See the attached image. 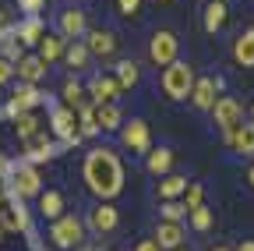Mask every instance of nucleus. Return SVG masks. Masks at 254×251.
I'll use <instances>...</instances> for the list:
<instances>
[{
  "instance_id": "nucleus-14",
  "label": "nucleus",
  "mask_w": 254,
  "mask_h": 251,
  "mask_svg": "<svg viewBox=\"0 0 254 251\" xmlns=\"http://www.w3.org/2000/svg\"><path fill=\"white\" fill-rule=\"evenodd\" d=\"M85 50H88L92 57H113L117 36L110 32V28H92V32H85Z\"/></svg>"
},
{
  "instance_id": "nucleus-26",
  "label": "nucleus",
  "mask_w": 254,
  "mask_h": 251,
  "mask_svg": "<svg viewBox=\"0 0 254 251\" xmlns=\"http://www.w3.org/2000/svg\"><path fill=\"white\" fill-rule=\"evenodd\" d=\"M88 60H92V53L85 50V43H81V39H71L67 46H64V64H67V68L85 71V68H88Z\"/></svg>"
},
{
  "instance_id": "nucleus-11",
  "label": "nucleus",
  "mask_w": 254,
  "mask_h": 251,
  "mask_svg": "<svg viewBox=\"0 0 254 251\" xmlns=\"http://www.w3.org/2000/svg\"><path fill=\"white\" fill-rule=\"evenodd\" d=\"M50 124H53V131H57V138H60V142H67V145H74V142H78V117H74V110L57 106V110H53V117H50Z\"/></svg>"
},
{
  "instance_id": "nucleus-35",
  "label": "nucleus",
  "mask_w": 254,
  "mask_h": 251,
  "mask_svg": "<svg viewBox=\"0 0 254 251\" xmlns=\"http://www.w3.org/2000/svg\"><path fill=\"white\" fill-rule=\"evenodd\" d=\"M190 223H194V230H208V227H212V212H208L205 205L190 209Z\"/></svg>"
},
{
  "instance_id": "nucleus-10",
  "label": "nucleus",
  "mask_w": 254,
  "mask_h": 251,
  "mask_svg": "<svg viewBox=\"0 0 254 251\" xmlns=\"http://www.w3.org/2000/svg\"><path fill=\"white\" fill-rule=\"evenodd\" d=\"M39 99H43V92H39L36 85H25V82H21V85L14 88V96L7 99V117L14 120V117H21V113H32V106H36Z\"/></svg>"
},
{
  "instance_id": "nucleus-28",
  "label": "nucleus",
  "mask_w": 254,
  "mask_h": 251,
  "mask_svg": "<svg viewBox=\"0 0 254 251\" xmlns=\"http://www.w3.org/2000/svg\"><path fill=\"white\" fill-rule=\"evenodd\" d=\"M117 85H120V92L124 88H134L138 85V78H141V68L134 64V60H120V64H117Z\"/></svg>"
},
{
  "instance_id": "nucleus-39",
  "label": "nucleus",
  "mask_w": 254,
  "mask_h": 251,
  "mask_svg": "<svg viewBox=\"0 0 254 251\" xmlns=\"http://www.w3.org/2000/svg\"><path fill=\"white\" fill-rule=\"evenodd\" d=\"M134 251H159V244L152 241V237H145V241H138V248Z\"/></svg>"
},
{
  "instance_id": "nucleus-13",
  "label": "nucleus",
  "mask_w": 254,
  "mask_h": 251,
  "mask_svg": "<svg viewBox=\"0 0 254 251\" xmlns=\"http://www.w3.org/2000/svg\"><path fill=\"white\" fill-rule=\"evenodd\" d=\"M184 227L180 223H170V219H159V227H155V244H159V251H177V248H184Z\"/></svg>"
},
{
  "instance_id": "nucleus-24",
  "label": "nucleus",
  "mask_w": 254,
  "mask_h": 251,
  "mask_svg": "<svg viewBox=\"0 0 254 251\" xmlns=\"http://www.w3.org/2000/svg\"><path fill=\"white\" fill-rule=\"evenodd\" d=\"M226 11H230L226 0H208V4H205V18H201V21H205V32L215 36L219 28L226 25Z\"/></svg>"
},
{
  "instance_id": "nucleus-43",
  "label": "nucleus",
  "mask_w": 254,
  "mask_h": 251,
  "mask_svg": "<svg viewBox=\"0 0 254 251\" xmlns=\"http://www.w3.org/2000/svg\"><path fill=\"white\" fill-rule=\"evenodd\" d=\"M247 184H251V187H254V167H251V170H247Z\"/></svg>"
},
{
  "instance_id": "nucleus-1",
  "label": "nucleus",
  "mask_w": 254,
  "mask_h": 251,
  "mask_svg": "<svg viewBox=\"0 0 254 251\" xmlns=\"http://www.w3.org/2000/svg\"><path fill=\"white\" fill-rule=\"evenodd\" d=\"M81 173H85L88 191L99 195L103 202H110V198H117L124 191V163H120V156L113 149H106V145L103 149H92L85 156Z\"/></svg>"
},
{
  "instance_id": "nucleus-47",
  "label": "nucleus",
  "mask_w": 254,
  "mask_h": 251,
  "mask_svg": "<svg viewBox=\"0 0 254 251\" xmlns=\"http://www.w3.org/2000/svg\"><path fill=\"white\" fill-rule=\"evenodd\" d=\"M0 241H4V227H0Z\"/></svg>"
},
{
  "instance_id": "nucleus-34",
  "label": "nucleus",
  "mask_w": 254,
  "mask_h": 251,
  "mask_svg": "<svg viewBox=\"0 0 254 251\" xmlns=\"http://www.w3.org/2000/svg\"><path fill=\"white\" fill-rule=\"evenodd\" d=\"M163 219H170V223H180V219L187 216V205H180V202H163Z\"/></svg>"
},
{
  "instance_id": "nucleus-4",
  "label": "nucleus",
  "mask_w": 254,
  "mask_h": 251,
  "mask_svg": "<svg viewBox=\"0 0 254 251\" xmlns=\"http://www.w3.org/2000/svg\"><path fill=\"white\" fill-rule=\"evenodd\" d=\"M177 50H180L177 32H170V28L152 32V39H148V60H152L155 68H170L173 60H177Z\"/></svg>"
},
{
  "instance_id": "nucleus-9",
  "label": "nucleus",
  "mask_w": 254,
  "mask_h": 251,
  "mask_svg": "<svg viewBox=\"0 0 254 251\" xmlns=\"http://www.w3.org/2000/svg\"><path fill=\"white\" fill-rule=\"evenodd\" d=\"M85 32H88L85 11H78V7L60 11V18H57V36H60V39H81Z\"/></svg>"
},
{
  "instance_id": "nucleus-23",
  "label": "nucleus",
  "mask_w": 254,
  "mask_h": 251,
  "mask_svg": "<svg viewBox=\"0 0 254 251\" xmlns=\"http://www.w3.org/2000/svg\"><path fill=\"white\" fill-rule=\"evenodd\" d=\"M95 124H99V131H120V124H124V113L117 103H103V106H95Z\"/></svg>"
},
{
  "instance_id": "nucleus-44",
  "label": "nucleus",
  "mask_w": 254,
  "mask_h": 251,
  "mask_svg": "<svg viewBox=\"0 0 254 251\" xmlns=\"http://www.w3.org/2000/svg\"><path fill=\"white\" fill-rule=\"evenodd\" d=\"M208 251H230V248H226V244H215V248H208Z\"/></svg>"
},
{
  "instance_id": "nucleus-2",
  "label": "nucleus",
  "mask_w": 254,
  "mask_h": 251,
  "mask_svg": "<svg viewBox=\"0 0 254 251\" xmlns=\"http://www.w3.org/2000/svg\"><path fill=\"white\" fill-rule=\"evenodd\" d=\"M50 241H53L60 251H74L78 244H85V219H78V216H71V212H64L60 219H53Z\"/></svg>"
},
{
  "instance_id": "nucleus-21",
  "label": "nucleus",
  "mask_w": 254,
  "mask_h": 251,
  "mask_svg": "<svg viewBox=\"0 0 254 251\" xmlns=\"http://www.w3.org/2000/svg\"><path fill=\"white\" fill-rule=\"evenodd\" d=\"M0 227H4V234H21L25 227H28V216H25V209L14 202V205H4L0 209Z\"/></svg>"
},
{
  "instance_id": "nucleus-22",
  "label": "nucleus",
  "mask_w": 254,
  "mask_h": 251,
  "mask_svg": "<svg viewBox=\"0 0 254 251\" xmlns=\"http://www.w3.org/2000/svg\"><path fill=\"white\" fill-rule=\"evenodd\" d=\"M233 60L240 68H254V28H247V32L237 36L233 43Z\"/></svg>"
},
{
  "instance_id": "nucleus-6",
  "label": "nucleus",
  "mask_w": 254,
  "mask_h": 251,
  "mask_svg": "<svg viewBox=\"0 0 254 251\" xmlns=\"http://www.w3.org/2000/svg\"><path fill=\"white\" fill-rule=\"evenodd\" d=\"M120 142H124V149H131V152H148V149H152V131H148V124H145L141 117L120 124Z\"/></svg>"
},
{
  "instance_id": "nucleus-25",
  "label": "nucleus",
  "mask_w": 254,
  "mask_h": 251,
  "mask_svg": "<svg viewBox=\"0 0 254 251\" xmlns=\"http://www.w3.org/2000/svg\"><path fill=\"white\" fill-rule=\"evenodd\" d=\"M36 198H39V212H43V219H60V216H64V195H60V191L46 187V191H39Z\"/></svg>"
},
{
  "instance_id": "nucleus-36",
  "label": "nucleus",
  "mask_w": 254,
  "mask_h": 251,
  "mask_svg": "<svg viewBox=\"0 0 254 251\" xmlns=\"http://www.w3.org/2000/svg\"><path fill=\"white\" fill-rule=\"evenodd\" d=\"M117 11H120L124 18H134V14L141 11V0H117Z\"/></svg>"
},
{
  "instance_id": "nucleus-15",
  "label": "nucleus",
  "mask_w": 254,
  "mask_h": 251,
  "mask_svg": "<svg viewBox=\"0 0 254 251\" xmlns=\"http://www.w3.org/2000/svg\"><path fill=\"white\" fill-rule=\"evenodd\" d=\"M14 75H18V82H25V85H39V82L46 78V64H43L36 53H25L18 64H14Z\"/></svg>"
},
{
  "instance_id": "nucleus-20",
  "label": "nucleus",
  "mask_w": 254,
  "mask_h": 251,
  "mask_svg": "<svg viewBox=\"0 0 254 251\" xmlns=\"http://www.w3.org/2000/svg\"><path fill=\"white\" fill-rule=\"evenodd\" d=\"M145 167H148V173H152V177L170 173V167H173V149H166V145L148 149V152H145Z\"/></svg>"
},
{
  "instance_id": "nucleus-7",
  "label": "nucleus",
  "mask_w": 254,
  "mask_h": 251,
  "mask_svg": "<svg viewBox=\"0 0 254 251\" xmlns=\"http://www.w3.org/2000/svg\"><path fill=\"white\" fill-rule=\"evenodd\" d=\"M117 223H120V212H117V205H110V202H99L92 212H88V219H85V230H92V234H113L117 230Z\"/></svg>"
},
{
  "instance_id": "nucleus-16",
  "label": "nucleus",
  "mask_w": 254,
  "mask_h": 251,
  "mask_svg": "<svg viewBox=\"0 0 254 251\" xmlns=\"http://www.w3.org/2000/svg\"><path fill=\"white\" fill-rule=\"evenodd\" d=\"M222 142L233 145V149H237V152H244V156H254V124H251V120H240L237 128H233L226 138H222Z\"/></svg>"
},
{
  "instance_id": "nucleus-37",
  "label": "nucleus",
  "mask_w": 254,
  "mask_h": 251,
  "mask_svg": "<svg viewBox=\"0 0 254 251\" xmlns=\"http://www.w3.org/2000/svg\"><path fill=\"white\" fill-rule=\"evenodd\" d=\"M18 4H21V11H28V18H36V11H43L46 0H18Z\"/></svg>"
},
{
  "instance_id": "nucleus-32",
  "label": "nucleus",
  "mask_w": 254,
  "mask_h": 251,
  "mask_svg": "<svg viewBox=\"0 0 254 251\" xmlns=\"http://www.w3.org/2000/svg\"><path fill=\"white\" fill-rule=\"evenodd\" d=\"M184 198H187V202H184L187 212H190V209H198V205H205V202H201V198H205V187H201L198 180H190V184H187V191H184Z\"/></svg>"
},
{
  "instance_id": "nucleus-42",
  "label": "nucleus",
  "mask_w": 254,
  "mask_h": 251,
  "mask_svg": "<svg viewBox=\"0 0 254 251\" xmlns=\"http://www.w3.org/2000/svg\"><path fill=\"white\" fill-rule=\"evenodd\" d=\"M7 173V163H4V156H0V177H4Z\"/></svg>"
},
{
  "instance_id": "nucleus-3",
  "label": "nucleus",
  "mask_w": 254,
  "mask_h": 251,
  "mask_svg": "<svg viewBox=\"0 0 254 251\" xmlns=\"http://www.w3.org/2000/svg\"><path fill=\"white\" fill-rule=\"evenodd\" d=\"M190 85H194V71H190V64H184V60H173V64L163 71V92L166 99H187L190 96Z\"/></svg>"
},
{
  "instance_id": "nucleus-31",
  "label": "nucleus",
  "mask_w": 254,
  "mask_h": 251,
  "mask_svg": "<svg viewBox=\"0 0 254 251\" xmlns=\"http://www.w3.org/2000/svg\"><path fill=\"white\" fill-rule=\"evenodd\" d=\"M14 128H18V138L25 142L32 135H39V117L36 113H21V117H14Z\"/></svg>"
},
{
  "instance_id": "nucleus-18",
  "label": "nucleus",
  "mask_w": 254,
  "mask_h": 251,
  "mask_svg": "<svg viewBox=\"0 0 254 251\" xmlns=\"http://www.w3.org/2000/svg\"><path fill=\"white\" fill-rule=\"evenodd\" d=\"M187 177L184 173H163V177H159V187H155V195L159 198H163V202H177L184 191H187Z\"/></svg>"
},
{
  "instance_id": "nucleus-8",
  "label": "nucleus",
  "mask_w": 254,
  "mask_h": 251,
  "mask_svg": "<svg viewBox=\"0 0 254 251\" xmlns=\"http://www.w3.org/2000/svg\"><path fill=\"white\" fill-rule=\"evenodd\" d=\"M39 191H43V180H39V173H36L32 163H25V167H18L11 173V195L14 198H32V195H39Z\"/></svg>"
},
{
  "instance_id": "nucleus-29",
  "label": "nucleus",
  "mask_w": 254,
  "mask_h": 251,
  "mask_svg": "<svg viewBox=\"0 0 254 251\" xmlns=\"http://www.w3.org/2000/svg\"><path fill=\"white\" fill-rule=\"evenodd\" d=\"M43 64H50V60H57V57H64V39L60 36H43L39 39V53H36Z\"/></svg>"
},
{
  "instance_id": "nucleus-46",
  "label": "nucleus",
  "mask_w": 254,
  "mask_h": 251,
  "mask_svg": "<svg viewBox=\"0 0 254 251\" xmlns=\"http://www.w3.org/2000/svg\"><path fill=\"white\" fill-rule=\"evenodd\" d=\"M0 209H4V191H0Z\"/></svg>"
},
{
  "instance_id": "nucleus-49",
  "label": "nucleus",
  "mask_w": 254,
  "mask_h": 251,
  "mask_svg": "<svg viewBox=\"0 0 254 251\" xmlns=\"http://www.w3.org/2000/svg\"><path fill=\"white\" fill-rule=\"evenodd\" d=\"M177 251H190V248H177Z\"/></svg>"
},
{
  "instance_id": "nucleus-50",
  "label": "nucleus",
  "mask_w": 254,
  "mask_h": 251,
  "mask_svg": "<svg viewBox=\"0 0 254 251\" xmlns=\"http://www.w3.org/2000/svg\"><path fill=\"white\" fill-rule=\"evenodd\" d=\"M159 4H166V0H159Z\"/></svg>"
},
{
  "instance_id": "nucleus-45",
  "label": "nucleus",
  "mask_w": 254,
  "mask_h": 251,
  "mask_svg": "<svg viewBox=\"0 0 254 251\" xmlns=\"http://www.w3.org/2000/svg\"><path fill=\"white\" fill-rule=\"evenodd\" d=\"M74 251H95V248H88V244H78V248H74Z\"/></svg>"
},
{
  "instance_id": "nucleus-12",
  "label": "nucleus",
  "mask_w": 254,
  "mask_h": 251,
  "mask_svg": "<svg viewBox=\"0 0 254 251\" xmlns=\"http://www.w3.org/2000/svg\"><path fill=\"white\" fill-rule=\"evenodd\" d=\"M88 96H92V103H95V106H103V103H117L120 85H117V78H113V75H95V78L88 82Z\"/></svg>"
},
{
  "instance_id": "nucleus-17",
  "label": "nucleus",
  "mask_w": 254,
  "mask_h": 251,
  "mask_svg": "<svg viewBox=\"0 0 254 251\" xmlns=\"http://www.w3.org/2000/svg\"><path fill=\"white\" fill-rule=\"evenodd\" d=\"M25 156H28V163H46V160H53V156H57V149H53V142L39 131V135L25 138Z\"/></svg>"
},
{
  "instance_id": "nucleus-48",
  "label": "nucleus",
  "mask_w": 254,
  "mask_h": 251,
  "mask_svg": "<svg viewBox=\"0 0 254 251\" xmlns=\"http://www.w3.org/2000/svg\"><path fill=\"white\" fill-rule=\"evenodd\" d=\"M251 124H254V110H251Z\"/></svg>"
},
{
  "instance_id": "nucleus-19",
  "label": "nucleus",
  "mask_w": 254,
  "mask_h": 251,
  "mask_svg": "<svg viewBox=\"0 0 254 251\" xmlns=\"http://www.w3.org/2000/svg\"><path fill=\"white\" fill-rule=\"evenodd\" d=\"M215 88H219L215 78H194V85H190V103H194L198 110H212V103H215Z\"/></svg>"
},
{
  "instance_id": "nucleus-27",
  "label": "nucleus",
  "mask_w": 254,
  "mask_h": 251,
  "mask_svg": "<svg viewBox=\"0 0 254 251\" xmlns=\"http://www.w3.org/2000/svg\"><path fill=\"white\" fill-rule=\"evenodd\" d=\"M43 36H46V32H43V21H39V18H25V21L18 25V43H21V46H39Z\"/></svg>"
},
{
  "instance_id": "nucleus-33",
  "label": "nucleus",
  "mask_w": 254,
  "mask_h": 251,
  "mask_svg": "<svg viewBox=\"0 0 254 251\" xmlns=\"http://www.w3.org/2000/svg\"><path fill=\"white\" fill-rule=\"evenodd\" d=\"M0 57H4V60H7V64H18V60L25 57V46H21L18 39H7L4 46H0Z\"/></svg>"
},
{
  "instance_id": "nucleus-5",
  "label": "nucleus",
  "mask_w": 254,
  "mask_h": 251,
  "mask_svg": "<svg viewBox=\"0 0 254 251\" xmlns=\"http://www.w3.org/2000/svg\"><path fill=\"white\" fill-rule=\"evenodd\" d=\"M212 120H215V128L222 131V138H226L237 124L244 120V106H240L233 96H219V99L212 103Z\"/></svg>"
},
{
  "instance_id": "nucleus-30",
  "label": "nucleus",
  "mask_w": 254,
  "mask_h": 251,
  "mask_svg": "<svg viewBox=\"0 0 254 251\" xmlns=\"http://www.w3.org/2000/svg\"><path fill=\"white\" fill-rule=\"evenodd\" d=\"M81 103H85L81 82H78V78H67V82H64V106H67V110H78Z\"/></svg>"
},
{
  "instance_id": "nucleus-40",
  "label": "nucleus",
  "mask_w": 254,
  "mask_h": 251,
  "mask_svg": "<svg viewBox=\"0 0 254 251\" xmlns=\"http://www.w3.org/2000/svg\"><path fill=\"white\" fill-rule=\"evenodd\" d=\"M233 251H254V241H240V244H237Z\"/></svg>"
},
{
  "instance_id": "nucleus-41",
  "label": "nucleus",
  "mask_w": 254,
  "mask_h": 251,
  "mask_svg": "<svg viewBox=\"0 0 254 251\" xmlns=\"http://www.w3.org/2000/svg\"><path fill=\"white\" fill-rule=\"evenodd\" d=\"M7 21H11V14H7V11H0V32L7 28Z\"/></svg>"
},
{
  "instance_id": "nucleus-38",
  "label": "nucleus",
  "mask_w": 254,
  "mask_h": 251,
  "mask_svg": "<svg viewBox=\"0 0 254 251\" xmlns=\"http://www.w3.org/2000/svg\"><path fill=\"white\" fill-rule=\"evenodd\" d=\"M11 78H14V64H7V60L0 57V85H7Z\"/></svg>"
}]
</instances>
